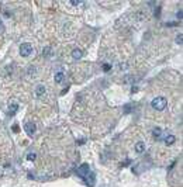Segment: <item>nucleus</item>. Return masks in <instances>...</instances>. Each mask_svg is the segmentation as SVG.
<instances>
[{"instance_id":"17","label":"nucleus","mask_w":183,"mask_h":187,"mask_svg":"<svg viewBox=\"0 0 183 187\" xmlns=\"http://www.w3.org/2000/svg\"><path fill=\"white\" fill-rule=\"evenodd\" d=\"M103 69L106 70V72H109V70H110V65H107V63H106V65L103 66Z\"/></svg>"},{"instance_id":"20","label":"nucleus","mask_w":183,"mask_h":187,"mask_svg":"<svg viewBox=\"0 0 183 187\" xmlns=\"http://www.w3.org/2000/svg\"><path fill=\"white\" fill-rule=\"evenodd\" d=\"M0 31H3V24H1V21H0Z\"/></svg>"},{"instance_id":"3","label":"nucleus","mask_w":183,"mask_h":187,"mask_svg":"<svg viewBox=\"0 0 183 187\" xmlns=\"http://www.w3.org/2000/svg\"><path fill=\"white\" fill-rule=\"evenodd\" d=\"M78 176L79 177H82V179H85L89 173H90V167H89V165L88 163H83V165H80L79 166V169H78Z\"/></svg>"},{"instance_id":"6","label":"nucleus","mask_w":183,"mask_h":187,"mask_svg":"<svg viewBox=\"0 0 183 187\" xmlns=\"http://www.w3.org/2000/svg\"><path fill=\"white\" fill-rule=\"evenodd\" d=\"M83 56V52H82V49H79V48H75L73 51H72V58L73 59H80Z\"/></svg>"},{"instance_id":"2","label":"nucleus","mask_w":183,"mask_h":187,"mask_svg":"<svg viewBox=\"0 0 183 187\" xmlns=\"http://www.w3.org/2000/svg\"><path fill=\"white\" fill-rule=\"evenodd\" d=\"M32 54V45L28 44V42H24L20 45V55L24 56V58H28L30 55Z\"/></svg>"},{"instance_id":"4","label":"nucleus","mask_w":183,"mask_h":187,"mask_svg":"<svg viewBox=\"0 0 183 187\" xmlns=\"http://www.w3.org/2000/svg\"><path fill=\"white\" fill-rule=\"evenodd\" d=\"M24 130H25V132L28 134V135H34L35 134V131H37V125L34 124V122H25L24 124Z\"/></svg>"},{"instance_id":"12","label":"nucleus","mask_w":183,"mask_h":187,"mask_svg":"<svg viewBox=\"0 0 183 187\" xmlns=\"http://www.w3.org/2000/svg\"><path fill=\"white\" fill-rule=\"evenodd\" d=\"M42 56H45V58L51 56V47H45L42 49Z\"/></svg>"},{"instance_id":"14","label":"nucleus","mask_w":183,"mask_h":187,"mask_svg":"<svg viewBox=\"0 0 183 187\" xmlns=\"http://www.w3.org/2000/svg\"><path fill=\"white\" fill-rule=\"evenodd\" d=\"M37 73V69H35V66H30L28 68V75L31 76V75H35Z\"/></svg>"},{"instance_id":"15","label":"nucleus","mask_w":183,"mask_h":187,"mask_svg":"<svg viewBox=\"0 0 183 187\" xmlns=\"http://www.w3.org/2000/svg\"><path fill=\"white\" fill-rule=\"evenodd\" d=\"M182 42H183V35H182V34H179V35L176 37V44L182 45Z\"/></svg>"},{"instance_id":"5","label":"nucleus","mask_w":183,"mask_h":187,"mask_svg":"<svg viewBox=\"0 0 183 187\" xmlns=\"http://www.w3.org/2000/svg\"><path fill=\"white\" fill-rule=\"evenodd\" d=\"M46 93V87L44 85H37V87H35V96L38 97V98H42Z\"/></svg>"},{"instance_id":"18","label":"nucleus","mask_w":183,"mask_h":187,"mask_svg":"<svg viewBox=\"0 0 183 187\" xmlns=\"http://www.w3.org/2000/svg\"><path fill=\"white\" fill-rule=\"evenodd\" d=\"M70 4H73V6H79V4H82V1H70Z\"/></svg>"},{"instance_id":"8","label":"nucleus","mask_w":183,"mask_h":187,"mask_svg":"<svg viewBox=\"0 0 183 187\" xmlns=\"http://www.w3.org/2000/svg\"><path fill=\"white\" fill-rule=\"evenodd\" d=\"M152 135H154L155 139H160V138H162V130L158 128V127L154 128V130H152Z\"/></svg>"},{"instance_id":"9","label":"nucleus","mask_w":183,"mask_h":187,"mask_svg":"<svg viewBox=\"0 0 183 187\" xmlns=\"http://www.w3.org/2000/svg\"><path fill=\"white\" fill-rule=\"evenodd\" d=\"M145 151V143L144 142H137L135 143V152L137 153H142Z\"/></svg>"},{"instance_id":"10","label":"nucleus","mask_w":183,"mask_h":187,"mask_svg":"<svg viewBox=\"0 0 183 187\" xmlns=\"http://www.w3.org/2000/svg\"><path fill=\"white\" fill-rule=\"evenodd\" d=\"M17 110H19V106L16 104V103H13V104H10V107H9V114H16L17 113Z\"/></svg>"},{"instance_id":"11","label":"nucleus","mask_w":183,"mask_h":187,"mask_svg":"<svg viewBox=\"0 0 183 187\" xmlns=\"http://www.w3.org/2000/svg\"><path fill=\"white\" fill-rule=\"evenodd\" d=\"M165 143L169 146V145H173L175 143V137L173 135H168L166 138H165Z\"/></svg>"},{"instance_id":"16","label":"nucleus","mask_w":183,"mask_h":187,"mask_svg":"<svg viewBox=\"0 0 183 187\" xmlns=\"http://www.w3.org/2000/svg\"><path fill=\"white\" fill-rule=\"evenodd\" d=\"M120 69H127V63H120Z\"/></svg>"},{"instance_id":"13","label":"nucleus","mask_w":183,"mask_h":187,"mask_svg":"<svg viewBox=\"0 0 183 187\" xmlns=\"http://www.w3.org/2000/svg\"><path fill=\"white\" fill-rule=\"evenodd\" d=\"M35 158H37V153H35V152L27 153V159H28V161H35Z\"/></svg>"},{"instance_id":"19","label":"nucleus","mask_w":183,"mask_h":187,"mask_svg":"<svg viewBox=\"0 0 183 187\" xmlns=\"http://www.w3.org/2000/svg\"><path fill=\"white\" fill-rule=\"evenodd\" d=\"M178 19H182V10L178 11Z\"/></svg>"},{"instance_id":"1","label":"nucleus","mask_w":183,"mask_h":187,"mask_svg":"<svg viewBox=\"0 0 183 187\" xmlns=\"http://www.w3.org/2000/svg\"><path fill=\"white\" fill-rule=\"evenodd\" d=\"M166 98L165 97H162V96H159V97H155L152 101H151V106L155 108V110H158V111H162V110H165V107H166Z\"/></svg>"},{"instance_id":"7","label":"nucleus","mask_w":183,"mask_h":187,"mask_svg":"<svg viewBox=\"0 0 183 187\" xmlns=\"http://www.w3.org/2000/svg\"><path fill=\"white\" fill-rule=\"evenodd\" d=\"M54 79H55V83H58V85H59V83H62V82H64L65 75H64L62 72H58V73H55V77H54Z\"/></svg>"}]
</instances>
